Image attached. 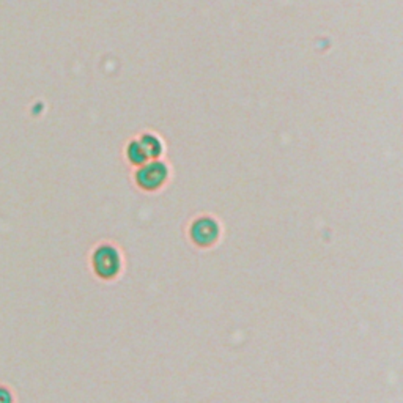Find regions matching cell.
Here are the masks:
<instances>
[{
    "label": "cell",
    "mask_w": 403,
    "mask_h": 403,
    "mask_svg": "<svg viewBox=\"0 0 403 403\" xmlns=\"http://www.w3.org/2000/svg\"><path fill=\"white\" fill-rule=\"evenodd\" d=\"M120 267V260L117 252L112 248H107V246H103L98 251L95 252L93 255V268L95 271L101 278H112L116 276Z\"/></svg>",
    "instance_id": "1"
},
{
    "label": "cell",
    "mask_w": 403,
    "mask_h": 403,
    "mask_svg": "<svg viewBox=\"0 0 403 403\" xmlns=\"http://www.w3.org/2000/svg\"><path fill=\"white\" fill-rule=\"evenodd\" d=\"M166 167L161 162H152L145 167H142V171L137 173V182L145 189H156L158 186L164 183L166 180Z\"/></svg>",
    "instance_id": "2"
},
{
    "label": "cell",
    "mask_w": 403,
    "mask_h": 403,
    "mask_svg": "<svg viewBox=\"0 0 403 403\" xmlns=\"http://www.w3.org/2000/svg\"><path fill=\"white\" fill-rule=\"evenodd\" d=\"M216 237H218V227L210 219H200L196 222L194 228H192V238H194L196 243L202 246L212 244L216 242Z\"/></svg>",
    "instance_id": "3"
},
{
    "label": "cell",
    "mask_w": 403,
    "mask_h": 403,
    "mask_svg": "<svg viewBox=\"0 0 403 403\" xmlns=\"http://www.w3.org/2000/svg\"><path fill=\"white\" fill-rule=\"evenodd\" d=\"M15 394H13V389L7 384H2L0 383V403H15Z\"/></svg>",
    "instance_id": "4"
}]
</instances>
